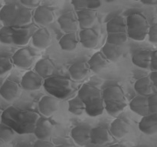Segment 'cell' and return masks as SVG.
<instances>
[{
  "label": "cell",
  "mask_w": 157,
  "mask_h": 147,
  "mask_svg": "<svg viewBox=\"0 0 157 147\" xmlns=\"http://www.w3.org/2000/svg\"><path fill=\"white\" fill-rule=\"evenodd\" d=\"M21 87L18 83L11 80H6L0 87V96L8 102H12L19 97Z\"/></svg>",
  "instance_id": "obj_8"
},
{
  "label": "cell",
  "mask_w": 157,
  "mask_h": 147,
  "mask_svg": "<svg viewBox=\"0 0 157 147\" xmlns=\"http://www.w3.org/2000/svg\"><path fill=\"white\" fill-rule=\"evenodd\" d=\"M21 147H34L33 145H31V144H25V145H23Z\"/></svg>",
  "instance_id": "obj_46"
},
{
  "label": "cell",
  "mask_w": 157,
  "mask_h": 147,
  "mask_svg": "<svg viewBox=\"0 0 157 147\" xmlns=\"http://www.w3.org/2000/svg\"><path fill=\"white\" fill-rule=\"evenodd\" d=\"M91 127L87 124H81L74 127L71 131V136L77 145L84 146L90 142Z\"/></svg>",
  "instance_id": "obj_13"
},
{
  "label": "cell",
  "mask_w": 157,
  "mask_h": 147,
  "mask_svg": "<svg viewBox=\"0 0 157 147\" xmlns=\"http://www.w3.org/2000/svg\"><path fill=\"white\" fill-rule=\"evenodd\" d=\"M32 41L34 47L40 50H44L52 44V35L46 28L41 27L32 34Z\"/></svg>",
  "instance_id": "obj_12"
},
{
  "label": "cell",
  "mask_w": 157,
  "mask_h": 147,
  "mask_svg": "<svg viewBox=\"0 0 157 147\" xmlns=\"http://www.w3.org/2000/svg\"><path fill=\"white\" fill-rule=\"evenodd\" d=\"M44 80L35 70H29L22 76L21 80V88L28 91H35L41 88Z\"/></svg>",
  "instance_id": "obj_7"
},
{
  "label": "cell",
  "mask_w": 157,
  "mask_h": 147,
  "mask_svg": "<svg viewBox=\"0 0 157 147\" xmlns=\"http://www.w3.org/2000/svg\"><path fill=\"white\" fill-rule=\"evenodd\" d=\"M58 22L61 29L64 33L77 32L79 28L78 18L71 12H66L60 15L58 18Z\"/></svg>",
  "instance_id": "obj_15"
},
{
  "label": "cell",
  "mask_w": 157,
  "mask_h": 147,
  "mask_svg": "<svg viewBox=\"0 0 157 147\" xmlns=\"http://www.w3.org/2000/svg\"><path fill=\"white\" fill-rule=\"evenodd\" d=\"M13 67L12 58L7 55H0V76L6 74Z\"/></svg>",
  "instance_id": "obj_35"
},
{
  "label": "cell",
  "mask_w": 157,
  "mask_h": 147,
  "mask_svg": "<svg viewBox=\"0 0 157 147\" xmlns=\"http://www.w3.org/2000/svg\"><path fill=\"white\" fill-rule=\"evenodd\" d=\"M139 129L146 135L157 133V113H149L143 116L139 123Z\"/></svg>",
  "instance_id": "obj_17"
},
{
  "label": "cell",
  "mask_w": 157,
  "mask_h": 147,
  "mask_svg": "<svg viewBox=\"0 0 157 147\" xmlns=\"http://www.w3.org/2000/svg\"><path fill=\"white\" fill-rule=\"evenodd\" d=\"M147 36H148L150 42L153 44H157V23L150 26Z\"/></svg>",
  "instance_id": "obj_37"
},
{
  "label": "cell",
  "mask_w": 157,
  "mask_h": 147,
  "mask_svg": "<svg viewBox=\"0 0 157 147\" xmlns=\"http://www.w3.org/2000/svg\"><path fill=\"white\" fill-rule=\"evenodd\" d=\"M108 60L105 58L101 51H98L94 54L89 59L87 64L90 70L95 74L102 71L108 64Z\"/></svg>",
  "instance_id": "obj_21"
},
{
  "label": "cell",
  "mask_w": 157,
  "mask_h": 147,
  "mask_svg": "<svg viewBox=\"0 0 157 147\" xmlns=\"http://www.w3.org/2000/svg\"><path fill=\"white\" fill-rule=\"evenodd\" d=\"M56 147H75L73 145L71 144H69V143H64V144H61V145H58Z\"/></svg>",
  "instance_id": "obj_44"
},
{
  "label": "cell",
  "mask_w": 157,
  "mask_h": 147,
  "mask_svg": "<svg viewBox=\"0 0 157 147\" xmlns=\"http://www.w3.org/2000/svg\"><path fill=\"white\" fill-rule=\"evenodd\" d=\"M15 136V130L4 123H0V139L3 142H9Z\"/></svg>",
  "instance_id": "obj_33"
},
{
  "label": "cell",
  "mask_w": 157,
  "mask_h": 147,
  "mask_svg": "<svg viewBox=\"0 0 157 147\" xmlns=\"http://www.w3.org/2000/svg\"><path fill=\"white\" fill-rule=\"evenodd\" d=\"M109 130L112 136L117 139H121L129 133L130 125L125 119L118 117L111 123Z\"/></svg>",
  "instance_id": "obj_19"
},
{
  "label": "cell",
  "mask_w": 157,
  "mask_h": 147,
  "mask_svg": "<svg viewBox=\"0 0 157 147\" xmlns=\"http://www.w3.org/2000/svg\"><path fill=\"white\" fill-rule=\"evenodd\" d=\"M71 4L76 11L82 9H99L102 4V0H71Z\"/></svg>",
  "instance_id": "obj_29"
},
{
  "label": "cell",
  "mask_w": 157,
  "mask_h": 147,
  "mask_svg": "<svg viewBox=\"0 0 157 147\" xmlns=\"http://www.w3.org/2000/svg\"><path fill=\"white\" fill-rule=\"evenodd\" d=\"M58 100L52 95H44L38 102V110L44 117H50L58 109Z\"/></svg>",
  "instance_id": "obj_10"
},
{
  "label": "cell",
  "mask_w": 157,
  "mask_h": 147,
  "mask_svg": "<svg viewBox=\"0 0 157 147\" xmlns=\"http://www.w3.org/2000/svg\"><path fill=\"white\" fill-rule=\"evenodd\" d=\"M14 26H3L0 29V42L4 44H13L12 35Z\"/></svg>",
  "instance_id": "obj_34"
},
{
  "label": "cell",
  "mask_w": 157,
  "mask_h": 147,
  "mask_svg": "<svg viewBox=\"0 0 157 147\" xmlns=\"http://www.w3.org/2000/svg\"><path fill=\"white\" fill-rule=\"evenodd\" d=\"M32 32L28 28L15 27L14 26L13 35H12V41L13 44L22 46L29 43L32 35Z\"/></svg>",
  "instance_id": "obj_22"
},
{
  "label": "cell",
  "mask_w": 157,
  "mask_h": 147,
  "mask_svg": "<svg viewBox=\"0 0 157 147\" xmlns=\"http://www.w3.org/2000/svg\"><path fill=\"white\" fill-rule=\"evenodd\" d=\"M55 12L50 6L40 5L33 13V19L37 24L41 27L49 25L55 21Z\"/></svg>",
  "instance_id": "obj_5"
},
{
  "label": "cell",
  "mask_w": 157,
  "mask_h": 147,
  "mask_svg": "<svg viewBox=\"0 0 157 147\" xmlns=\"http://www.w3.org/2000/svg\"><path fill=\"white\" fill-rule=\"evenodd\" d=\"M129 106L130 110L133 113L140 116H145L150 113L148 107V96L138 95L130 101Z\"/></svg>",
  "instance_id": "obj_18"
},
{
  "label": "cell",
  "mask_w": 157,
  "mask_h": 147,
  "mask_svg": "<svg viewBox=\"0 0 157 147\" xmlns=\"http://www.w3.org/2000/svg\"><path fill=\"white\" fill-rule=\"evenodd\" d=\"M55 70V65L49 58H41L37 61L35 66V71L44 79L52 76Z\"/></svg>",
  "instance_id": "obj_23"
},
{
  "label": "cell",
  "mask_w": 157,
  "mask_h": 147,
  "mask_svg": "<svg viewBox=\"0 0 157 147\" xmlns=\"http://www.w3.org/2000/svg\"><path fill=\"white\" fill-rule=\"evenodd\" d=\"M89 69L87 62L84 61H78L75 62L69 67V74L74 81H81L84 79L89 74Z\"/></svg>",
  "instance_id": "obj_20"
},
{
  "label": "cell",
  "mask_w": 157,
  "mask_h": 147,
  "mask_svg": "<svg viewBox=\"0 0 157 147\" xmlns=\"http://www.w3.org/2000/svg\"><path fill=\"white\" fill-rule=\"evenodd\" d=\"M104 1L107 3H112V2H116L117 0H104Z\"/></svg>",
  "instance_id": "obj_47"
},
{
  "label": "cell",
  "mask_w": 157,
  "mask_h": 147,
  "mask_svg": "<svg viewBox=\"0 0 157 147\" xmlns=\"http://www.w3.org/2000/svg\"><path fill=\"white\" fill-rule=\"evenodd\" d=\"M150 68L152 71H157V51H152Z\"/></svg>",
  "instance_id": "obj_40"
},
{
  "label": "cell",
  "mask_w": 157,
  "mask_h": 147,
  "mask_svg": "<svg viewBox=\"0 0 157 147\" xmlns=\"http://www.w3.org/2000/svg\"><path fill=\"white\" fill-rule=\"evenodd\" d=\"M143 4L147 6H156L157 5V0H140Z\"/></svg>",
  "instance_id": "obj_42"
},
{
  "label": "cell",
  "mask_w": 157,
  "mask_h": 147,
  "mask_svg": "<svg viewBox=\"0 0 157 147\" xmlns=\"http://www.w3.org/2000/svg\"><path fill=\"white\" fill-rule=\"evenodd\" d=\"M79 43V38L76 32L73 33H65L58 41L61 50L65 51H73L77 48Z\"/></svg>",
  "instance_id": "obj_24"
},
{
  "label": "cell",
  "mask_w": 157,
  "mask_h": 147,
  "mask_svg": "<svg viewBox=\"0 0 157 147\" xmlns=\"http://www.w3.org/2000/svg\"><path fill=\"white\" fill-rule=\"evenodd\" d=\"M134 90L139 95L149 96L153 93V86L150 77H143L135 82Z\"/></svg>",
  "instance_id": "obj_27"
},
{
  "label": "cell",
  "mask_w": 157,
  "mask_h": 147,
  "mask_svg": "<svg viewBox=\"0 0 157 147\" xmlns=\"http://www.w3.org/2000/svg\"><path fill=\"white\" fill-rule=\"evenodd\" d=\"M79 43L84 47L93 49L98 46L100 41V35L96 30L92 28L81 29L79 32Z\"/></svg>",
  "instance_id": "obj_11"
},
{
  "label": "cell",
  "mask_w": 157,
  "mask_h": 147,
  "mask_svg": "<svg viewBox=\"0 0 157 147\" xmlns=\"http://www.w3.org/2000/svg\"><path fill=\"white\" fill-rule=\"evenodd\" d=\"M33 53L28 47H22L18 49L14 53L12 57L13 65L21 69H29L34 63Z\"/></svg>",
  "instance_id": "obj_6"
},
{
  "label": "cell",
  "mask_w": 157,
  "mask_h": 147,
  "mask_svg": "<svg viewBox=\"0 0 157 147\" xmlns=\"http://www.w3.org/2000/svg\"><path fill=\"white\" fill-rule=\"evenodd\" d=\"M21 4L9 3L0 9V21L4 26H15Z\"/></svg>",
  "instance_id": "obj_4"
},
{
  "label": "cell",
  "mask_w": 157,
  "mask_h": 147,
  "mask_svg": "<svg viewBox=\"0 0 157 147\" xmlns=\"http://www.w3.org/2000/svg\"><path fill=\"white\" fill-rule=\"evenodd\" d=\"M108 147H126V146L124 145H123V144L116 143V144H113V145H109Z\"/></svg>",
  "instance_id": "obj_45"
},
{
  "label": "cell",
  "mask_w": 157,
  "mask_h": 147,
  "mask_svg": "<svg viewBox=\"0 0 157 147\" xmlns=\"http://www.w3.org/2000/svg\"><path fill=\"white\" fill-rule=\"evenodd\" d=\"M107 33H114V32H127V23L126 18L123 16L114 17L107 22Z\"/></svg>",
  "instance_id": "obj_28"
},
{
  "label": "cell",
  "mask_w": 157,
  "mask_h": 147,
  "mask_svg": "<svg viewBox=\"0 0 157 147\" xmlns=\"http://www.w3.org/2000/svg\"><path fill=\"white\" fill-rule=\"evenodd\" d=\"M101 52L108 60V61L115 62V61H118L122 56L123 49L121 46L115 45V44L106 42L101 48Z\"/></svg>",
  "instance_id": "obj_26"
},
{
  "label": "cell",
  "mask_w": 157,
  "mask_h": 147,
  "mask_svg": "<svg viewBox=\"0 0 157 147\" xmlns=\"http://www.w3.org/2000/svg\"><path fill=\"white\" fill-rule=\"evenodd\" d=\"M34 147H55L53 143L48 140H42V139H37L33 144Z\"/></svg>",
  "instance_id": "obj_39"
},
{
  "label": "cell",
  "mask_w": 157,
  "mask_h": 147,
  "mask_svg": "<svg viewBox=\"0 0 157 147\" xmlns=\"http://www.w3.org/2000/svg\"><path fill=\"white\" fill-rule=\"evenodd\" d=\"M149 77H150V79L151 80L153 86L157 90V71H152Z\"/></svg>",
  "instance_id": "obj_41"
},
{
  "label": "cell",
  "mask_w": 157,
  "mask_h": 147,
  "mask_svg": "<svg viewBox=\"0 0 157 147\" xmlns=\"http://www.w3.org/2000/svg\"><path fill=\"white\" fill-rule=\"evenodd\" d=\"M129 37L127 32H114V33H107V42L115 45L121 46L126 43Z\"/></svg>",
  "instance_id": "obj_32"
},
{
  "label": "cell",
  "mask_w": 157,
  "mask_h": 147,
  "mask_svg": "<svg viewBox=\"0 0 157 147\" xmlns=\"http://www.w3.org/2000/svg\"><path fill=\"white\" fill-rule=\"evenodd\" d=\"M54 126L48 118L41 116L35 123L33 133L38 139L48 140L52 134Z\"/></svg>",
  "instance_id": "obj_9"
},
{
  "label": "cell",
  "mask_w": 157,
  "mask_h": 147,
  "mask_svg": "<svg viewBox=\"0 0 157 147\" xmlns=\"http://www.w3.org/2000/svg\"><path fill=\"white\" fill-rule=\"evenodd\" d=\"M113 136L110 130L105 126H98L90 130V142L98 145H104L112 142Z\"/></svg>",
  "instance_id": "obj_14"
},
{
  "label": "cell",
  "mask_w": 157,
  "mask_h": 147,
  "mask_svg": "<svg viewBox=\"0 0 157 147\" xmlns=\"http://www.w3.org/2000/svg\"><path fill=\"white\" fill-rule=\"evenodd\" d=\"M68 111L76 116H81L85 112L84 104L79 96H75L68 101Z\"/></svg>",
  "instance_id": "obj_31"
},
{
  "label": "cell",
  "mask_w": 157,
  "mask_h": 147,
  "mask_svg": "<svg viewBox=\"0 0 157 147\" xmlns=\"http://www.w3.org/2000/svg\"><path fill=\"white\" fill-rule=\"evenodd\" d=\"M84 147H104V145H98V144H95L94 143V142H89L88 143H87L85 145H84Z\"/></svg>",
  "instance_id": "obj_43"
},
{
  "label": "cell",
  "mask_w": 157,
  "mask_h": 147,
  "mask_svg": "<svg viewBox=\"0 0 157 147\" xmlns=\"http://www.w3.org/2000/svg\"><path fill=\"white\" fill-rule=\"evenodd\" d=\"M78 96L81 98L85 107V113L91 117L100 116L104 111L102 90L89 84L81 86Z\"/></svg>",
  "instance_id": "obj_1"
},
{
  "label": "cell",
  "mask_w": 157,
  "mask_h": 147,
  "mask_svg": "<svg viewBox=\"0 0 157 147\" xmlns=\"http://www.w3.org/2000/svg\"><path fill=\"white\" fill-rule=\"evenodd\" d=\"M148 107L150 113H157V93L148 96Z\"/></svg>",
  "instance_id": "obj_36"
},
{
  "label": "cell",
  "mask_w": 157,
  "mask_h": 147,
  "mask_svg": "<svg viewBox=\"0 0 157 147\" xmlns=\"http://www.w3.org/2000/svg\"><path fill=\"white\" fill-rule=\"evenodd\" d=\"M132 1H135V2H138V1H140V0H132Z\"/></svg>",
  "instance_id": "obj_49"
},
{
  "label": "cell",
  "mask_w": 157,
  "mask_h": 147,
  "mask_svg": "<svg viewBox=\"0 0 157 147\" xmlns=\"http://www.w3.org/2000/svg\"><path fill=\"white\" fill-rule=\"evenodd\" d=\"M78 24L81 29L91 28L97 20V11L93 9H82L77 11Z\"/></svg>",
  "instance_id": "obj_16"
},
{
  "label": "cell",
  "mask_w": 157,
  "mask_h": 147,
  "mask_svg": "<svg viewBox=\"0 0 157 147\" xmlns=\"http://www.w3.org/2000/svg\"><path fill=\"white\" fill-rule=\"evenodd\" d=\"M32 19L33 14L32 13L31 9L21 6L15 27H25L32 23Z\"/></svg>",
  "instance_id": "obj_30"
},
{
  "label": "cell",
  "mask_w": 157,
  "mask_h": 147,
  "mask_svg": "<svg viewBox=\"0 0 157 147\" xmlns=\"http://www.w3.org/2000/svg\"><path fill=\"white\" fill-rule=\"evenodd\" d=\"M2 145H3V142L1 140V139H0V147L2 146Z\"/></svg>",
  "instance_id": "obj_48"
},
{
  "label": "cell",
  "mask_w": 157,
  "mask_h": 147,
  "mask_svg": "<svg viewBox=\"0 0 157 147\" xmlns=\"http://www.w3.org/2000/svg\"><path fill=\"white\" fill-rule=\"evenodd\" d=\"M126 23L129 38L137 41L145 40L150 26L145 15L139 12L132 13L127 17Z\"/></svg>",
  "instance_id": "obj_3"
},
{
  "label": "cell",
  "mask_w": 157,
  "mask_h": 147,
  "mask_svg": "<svg viewBox=\"0 0 157 147\" xmlns=\"http://www.w3.org/2000/svg\"><path fill=\"white\" fill-rule=\"evenodd\" d=\"M151 55L152 51L148 50L136 51L132 56V63L140 68L149 69L150 67Z\"/></svg>",
  "instance_id": "obj_25"
},
{
  "label": "cell",
  "mask_w": 157,
  "mask_h": 147,
  "mask_svg": "<svg viewBox=\"0 0 157 147\" xmlns=\"http://www.w3.org/2000/svg\"><path fill=\"white\" fill-rule=\"evenodd\" d=\"M104 110L111 116H117L127 106L124 91L119 85H111L102 91Z\"/></svg>",
  "instance_id": "obj_2"
},
{
  "label": "cell",
  "mask_w": 157,
  "mask_h": 147,
  "mask_svg": "<svg viewBox=\"0 0 157 147\" xmlns=\"http://www.w3.org/2000/svg\"><path fill=\"white\" fill-rule=\"evenodd\" d=\"M41 0H20V4L27 9H32L40 6Z\"/></svg>",
  "instance_id": "obj_38"
}]
</instances>
